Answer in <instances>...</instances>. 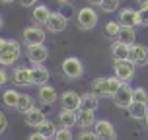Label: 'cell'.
<instances>
[{
  "label": "cell",
  "mask_w": 148,
  "mask_h": 140,
  "mask_svg": "<svg viewBox=\"0 0 148 140\" xmlns=\"http://www.w3.org/2000/svg\"><path fill=\"white\" fill-rule=\"evenodd\" d=\"M6 41H8V39H0V51L4 49V45H6Z\"/></svg>",
  "instance_id": "f35d334b"
},
{
  "label": "cell",
  "mask_w": 148,
  "mask_h": 140,
  "mask_svg": "<svg viewBox=\"0 0 148 140\" xmlns=\"http://www.w3.org/2000/svg\"><path fill=\"white\" fill-rule=\"evenodd\" d=\"M117 39L121 41V43H125V45H134L136 31H134V27H121V29H119Z\"/></svg>",
  "instance_id": "484cf974"
},
{
  "label": "cell",
  "mask_w": 148,
  "mask_h": 140,
  "mask_svg": "<svg viewBox=\"0 0 148 140\" xmlns=\"http://www.w3.org/2000/svg\"><path fill=\"white\" fill-rule=\"evenodd\" d=\"M49 78H51V74H49V70L43 64H35L31 68V86L41 88V86H45L49 82Z\"/></svg>",
  "instance_id": "4fadbf2b"
},
{
  "label": "cell",
  "mask_w": 148,
  "mask_h": 140,
  "mask_svg": "<svg viewBox=\"0 0 148 140\" xmlns=\"http://www.w3.org/2000/svg\"><path fill=\"white\" fill-rule=\"evenodd\" d=\"M6 82H8V74H6L4 68H0V86H4Z\"/></svg>",
  "instance_id": "e575fe53"
},
{
  "label": "cell",
  "mask_w": 148,
  "mask_h": 140,
  "mask_svg": "<svg viewBox=\"0 0 148 140\" xmlns=\"http://www.w3.org/2000/svg\"><path fill=\"white\" fill-rule=\"evenodd\" d=\"M144 121H146V126H148V115H146V119H144Z\"/></svg>",
  "instance_id": "ee69618b"
},
{
  "label": "cell",
  "mask_w": 148,
  "mask_h": 140,
  "mask_svg": "<svg viewBox=\"0 0 148 140\" xmlns=\"http://www.w3.org/2000/svg\"><path fill=\"white\" fill-rule=\"evenodd\" d=\"M59 123H60V126H64V128H70V126L78 125V111L62 109L59 113Z\"/></svg>",
  "instance_id": "ffe728a7"
},
{
  "label": "cell",
  "mask_w": 148,
  "mask_h": 140,
  "mask_svg": "<svg viewBox=\"0 0 148 140\" xmlns=\"http://www.w3.org/2000/svg\"><path fill=\"white\" fill-rule=\"evenodd\" d=\"M68 25V20L64 14H60V12H53L51 18L47 20V23H45V27L51 31V33H60V31H64Z\"/></svg>",
  "instance_id": "30bf717a"
},
{
  "label": "cell",
  "mask_w": 148,
  "mask_h": 140,
  "mask_svg": "<svg viewBox=\"0 0 148 140\" xmlns=\"http://www.w3.org/2000/svg\"><path fill=\"white\" fill-rule=\"evenodd\" d=\"M22 59V45L16 39H8L4 49L0 51V64L2 66H12Z\"/></svg>",
  "instance_id": "6da1fadb"
},
{
  "label": "cell",
  "mask_w": 148,
  "mask_h": 140,
  "mask_svg": "<svg viewBox=\"0 0 148 140\" xmlns=\"http://www.w3.org/2000/svg\"><path fill=\"white\" fill-rule=\"evenodd\" d=\"M57 89L53 88V86H49V84H45V86H41L39 88V92H37V99H39V103L41 105H55L57 103Z\"/></svg>",
  "instance_id": "5bb4252c"
},
{
  "label": "cell",
  "mask_w": 148,
  "mask_h": 140,
  "mask_svg": "<svg viewBox=\"0 0 148 140\" xmlns=\"http://www.w3.org/2000/svg\"><path fill=\"white\" fill-rule=\"evenodd\" d=\"M94 130H96L97 138L99 140H117V132H115V126L111 125L109 121H105V119H99L94 126Z\"/></svg>",
  "instance_id": "9c48e42d"
},
{
  "label": "cell",
  "mask_w": 148,
  "mask_h": 140,
  "mask_svg": "<svg viewBox=\"0 0 148 140\" xmlns=\"http://www.w3.org/2000/svg\"><path fill=\"white\" fill-rule=\"evenodd\" d=\"M35 2H37V0H22V6H25V8H27V6H33Z\"/></svg>",
  "instance_id": "8d00e7d4"
},
{
  "label": "cell",
  "mask_w": 148,
  "mask_h": 140,
  "mask_svg": "<svg viewBox=\"0 0 148 140\" xmlns=\"http://www.w3.org/2000/svg\"><path fill=\"white\" fill-rule=\"evenodd\" d=\"M136 2H138L140 6H148V0H136Z\"/></svg>",
  "instance_id": "ab89813d"
},
{
  "label": "cell",
  "mask_w": 148,
  "mask_h": 140,
  "mask_svg": "<svg viewBox=\"0 0 148 140\" xmlns=\"http://www.w3.org/2000/svg\"><path fill=\"white\" fill-rule=\"evenodd\" d=\"M138 18H140V25L148 27V6H142L138 10Z\"/></svg>",
  "instance_id": "d6a6232c"
},
{
  "label": "cell",
  "mask_w": 148,
  "mask_h": 140,
  "mask_svg": "<svg viewBox=\"0 0 148 140\" xmlns=\"http://www.w3.org/2000/svg\"><path fill=\"white\" fill-rule=\"evenodd\" d=\"M92 2V6H101L103 4V0H90Z\"/></svg>",
  "instance_id": "74e56055"
},
{
  "label": "cell",
  "mask_w": 148,
  "mask_h": 140,
  "mask_svg": "<svg viewBox=\"0 0 148 140\" xmlns=\"http://www.w3.org/2000/svg\"><path fill=\"white\" fill-rule=\"evenodd\" d=\"M99 107V97L94 94V92H88L82 96V109H88V111H96Z\"/></svg>",
  "instance_id": "603a6c76"
},
{
  "label": "cell",
  "mask_w": 148,
  "mask_h": 140,
  "mask_svg": "<svg viewBox=\"0 0 148 140\" xmlns=\"http://www.w3.org/2000/svg\"><path fill=\"white\" fill-rule=\"evenodd\" d=\"M111 55H113V60H129L131 59V45H125L119 39H115L111 43Z\"/></svg>",
  "instance_id": "2e32d148"
},
{
  "label": "cell",
  "mask_w": 148,
  "mask_h": 140,
  "mask_svg": "<svg viewBox=\"0 0 148 140\" xmlns=\"http://www.w3.org/2000/svg\"><path fill=\"white\" fill-rule=\"evenodd\" d=\"M33 107H35V103H33V97L27 96V94H22V96H20V101H18V107H16V109L20 111V113H23V115H25V113H27V111H31Z\"/></svg>",
  "instance_id": "4316f807"
},
{
  "label": "cell",
  "mask_w": 148,
  "mask_h": 140,
  "mask_svg": "<svg viewBox=\"0 0 148 140\" xmlns=\"http://www.w3.org/2000/svg\"><path fill=\"white\" fill-rule=\"evenodd\" d=\"M45 121H47V117H45V113L41 111V107H33L31 111H27V113H25V125H27V126L39 128Z\"/></svg>",
  "instance_id": "e0dca14e"
},
{
  "label": "cell",
  "mask_w": 148,
  "mask_h": 140,
  "mask_svg": "<svg viewBox=\"0 0 148 140\" xmlns=\"http://www.w3.org/2000/svg\"><path fill=\"white\" fill-rule=\"evenodd\" d=\"M133 94H134V89L125 82V84L121 86V89H119L117 94L113 96V101H115V105H117V107H121V109H129V107L134 103Z\"/></svg>",
  "instance_id": "52a82bcc"
},
{
  "label": "cell",
  "mask_w": 148,
  "mask_h": 140,
  "mask_svg": "<svg viewBox=\"0 0 148 140\" xmlns=\"http://www.w3.org/2000/svg\"><path fill=\"white\" fill-rule=\"evenodd\" d=\"M119 29H121L119 22H109L107 25H105V35H107V37H117Z\"/></svg>",
  "instance_id": "f1b7e54d"
},
{
  "label": "cell",
  "mask_w": 148,
  "mask_h": 140,
  "mask_svg": "<svg viewBox=\"0 0 148 140\" xmlns=\"http://www.w3.org/2000/svg\"><path fill=\"white\" fill-rule=\"evenodd\" d=\"M129 115L134 119V121H144L148 115V103H136L134 101L131 107H129Z\"/></svg>",
  "instance_id": "44dd1931"
},
{
  "label": "cell",
  "mask_w": 148,
  "mask_h": 140,
  "mask_svg": "<svg viewBox=\"0 0 148 140\" xmlns=\"http://www.w3.org/2000/svg\"><path fill=\"white\" fill-rule=\"evenodd\" d=\"M45 35L47 33L43 31L41 25H29V27H25L22 31V39L27 47H31V45H45Z\"/></svg>",
  "instance_id": "277c9868"
},
{
  "label": "cell",
  "mask_w": 148,
  "mask_h": 140,
  "mask_svg": "<svg viewBox=\"0 0 148 140\" xmlns=\"http://www.w3.org/2000/svg\"><path fill=\"white\" fill-rule=\"evenodd\" d=\"M133 99L136 101V103H148V92L144 88H134Z\"/></svg>",
  "instance_id": "83f0119b"
},
{
  "label": "cell",
  "mask_w": 148,
  "mask_h": 140,
  "mask_svg": "<svg viewBox=\"0 0 148 140\" xmlns=\"http://www.w3.org/2000/svg\"><path fill=\"white\" fill-rule=\"evenodd\" d=\"M53 140H72V130L70 128H64V126H60L59 132H57V136Z\"/></svg>",
  "instance_id": "4dcf8cb0"
},
{
  "label": "cell",
  "mask_w": 148,
  "mask_h": 140,
  "mask_svg": "<svg viewBox=\"0 0 148 140\" xmlns=\"http://www.w3.org/2000/svg\"><path fill=\"white\" fill-rule=\"evenodd\" d=\"M2 4H12V2H16V0H0Z\"/></svg>",
  "instance_id": "60d3db41"
},
{
  "label": "cell",
  "mask_w": 148,
  "mask_h": 140,
  "mask_svg": "<svg viewBox=\"0 0 148 140\" xmlns=\"http://www.w3.org/2000/svg\"><path fill=\"white\" fill-rule=\"evenodd\" d=\"M131 62L134 66H142V64H148V47L146 45H138L134 43L131 45Z\"/></svg>",
  "instance_id": "7c38bea8"
},
{
  "label": "cell",
  "mask_w": 148,
  "mask_h": 140,
  "mask_svg": "<svg viewBox=\"0 0 148 140\" xmlns=\"http://www.w3.org/2000/svg\"><path fill=\"white\" fill-rule=\"evenodd\" d=\"M27 140H47V138H45L41 132H33V134H29V136H27Z\"/></svg>",
  "instance_id": "d590c367"
},
{
  "label": "cell",
  "mask_w": 148,
  "mask_h": 140,
  "mask_svg": "<svg viewBox=\"0 0 148 140\" xmlns=\"http://www.w3.org/2000/svg\"><path fill=\"white\" fill-rule=\"evenodd\" d=\"M76 22H78V25H80V29H86V31L94 29V27L97 25V12L92 6L82 8V10H78Z\"/></svg>",
  "instance_id": "3957f363"
},
{
  "label": "cell",
  "mask_w": 148,
  "mask_h": 140,
  "mask_svg": "<svg viewBox=\"0 0 148 140\" xmlns=\"http://www.w3.org/2000/svg\"><path fill=\"white\" fill-rule=\"evenodd\" d=\"M12 82L16 86H31V68L16 66L12 72Z\"/></svg>",
  "instance_id": "9a60e30c"
},
{
  "label": "cell",
  "mask_w": 148,
  "mask_h": 140,
  "mask_svg": "<svg viewBox=\"0 0 148 140\" xmlns=\"http://www.w3.org/2000/svg\"><path fill=\"white\" fill-rule=\"evenodd\" d=\"M113 76L121 82H129L134 76V64L131 60H113Z\"/></svg>",
  "instance_id": "5b68a950"
},
{
  "label": "cell",
  "mask_w": 148,
  "mask_h": 140,
  "mask_svg": "<svg viewBox=\"0 0 148 140\" xmlns=\"http://www.w3.org/2000/svg\"><path fill=\"white\" fill-rule=\"evenodd\" d=\"M6 126H8V119H6V115L0 111V134L6 130Z\"/></svg>",
  "instance_id": "836d02e7"
},
{
  "label": "cell",
  "mask_w": 148,
  "mask_h": 140,
  "mask_svg": "<svg viewBox=\"0 0 148 140\" xmlns=\"http://www.w3.org/2000/svg\"><path fill=\"white\" fill-rule=\"evenodd\" d=\"M37 132H41L47 140H53L55 136H57V132H59V128H57V125H55L53 121H49V119H47L43 125L37 128Z\"/></svg>",
  "instance_id": "d4e9b609"
},
{
  "label": "cell",
  "mask_w": 148,
  "mask_h": 140,
  "mask_svg": "<svg viewBox=\"0 0 148 140\" xmlns=\"http://www.w3.org/2000/svg\"><path fill=\"white\" fill-rule=\"evenodd\" d=\"M20 92L18 89H4V94H2V101H4V105L6 107H10V109H16L18 107V101H20Z\"/></svg>",
  "instance_id": "7402d4cb"
},
{
  "label": "cell",
  "mask_w": 148,
  "mask_h": 140,
  "mask_svg": "<svg viewBox=\"0 0 148 140\" xmlns=\"http://www.w3.org/2000/svg\"><path fill=\"white\" fill-rule=\"evenodd\" d=\"M60 107L66 111H80L82 109V96L72 89H66L60 94Z\"/></svg>",
  "instance_id": "8992f818"
},
{
  "label": "cell",
  "mask_w": 148,
  "mask_h": 140,
  "mask_svg": "<svg viewBox=\"0 0 148 140\" xmlns=\"http://www.w3.org/2000/svg\"><path fill=\"white\" fill-rule=\"evenodd\" d=\"M97 119H96V111H88V109H80L78 111V126L82 130H88L90 126H96Z\"/></svg>",
  "instance_id": "d6986e66"
},
{
  "label": "cell",
  "mask_w": 148,
  "mask_h": 140,
  "mask_svg": "<svg viewBox=\"0 0 148 140\" xmlns=\"http://www.w3.org/2000/svg\"><path fill=\"white\" fill-rule=\"evenodd\" d=\"M119 25L121 27H136V25H140L138 12H134L133 8H123L119 12Z\"/></svg>",
  "instance_id": "8fae6325"
},
{
  "label": "cell",
  "mask_w": 148,
  "mask_h": 140,
  "mask_svg": "<svg viewBox=\"0 0 148 140\" xmlns=\"http://www.w3.org/2000/svg\"><path fill=\"white\" fill-rule=\"evenodd\" d=\"M92 92L97 97H111V88H109V76L107 78H96L92 84Z\"/></svg>",
  "instance_id": "ac0fdd59"
},
{
  "label": "cell",
  "mask_w": 148,
  "mask_h": 140,
  "mask_svg": "<svg viewBox=\"0 0 148 140\" xmlns=\"http://www.w3.org/2000/svg\"><path fill=\"white\" fill-rule=\"evenodd\" d=\"M76 140H99V138H97L96 130H90V128H88V130H82Z\"/></svg>",
  "instance_id": "1f68e13d"
},
{
  "label": "cell",
  "mask_w": 148,
  "mask_h": 140,
  "mask_svg": "<svg viewBox=\"0 0 148 140\" xmlns=\"http://www.w3.org/2000/svg\"><path fill=\"white\" fill-rule=\"evenodd\" d=\"M2 27H4V18L0 16V29H2Z\"/></svg>",
  "instance_id": "b9f144b4"
},
{
  "label": "cell",
  "mask_w": 148,
  "mask_h": 140,
  "mask_svg": "<svg viewBox=\"0 0 148 140\" xmlns=\"http://www.w3.org/2000/svg\"><path fill=\"white\" fill-rule=\"evenodd\" d=\"M99 8H101L103 12H107V14H111V12H115L119 8V0H103V4Z\"/></svg>",
  "instance_id": "f546056e"
},
{
  "label": "cell",
  "mask_w": 148,
  "mask_h": 140,
  "mask_svg": "<svg viewBox=\"0 0 148 140\" xmlns=\"http://www.w3.org/2000/svg\"><path fill=\"white\" fill-rule=\"evenodd\" d=\"M25 55H27V60L31 64H43L49 59V49L45 45H31V47H27Z\"/></svg>",
  "instance_id": "ba28073f"
},
{
  "label": "cell",
  "mask_w": 148,
  "mask_h": 140,
  "mask_svg": "<svg viewBox=\"0 0 148 140\" xmlns=\"http://www.w3.org/2000/svg\"><path fill=\"white\" fill-rule=\"evenodd\" d=\"M57 2H60V4H66V2H70V0H57Z\"/></svg>",
  "instance_id": "7bdbcfd3"
},
{
  "label": "cell",
  "mask_w": 148,
  "mask_h": 140,
  "mask_svg": "<svg viewBox=\"0 0 148 140\" xmlns=\"http://www.w3.org/2000/svg\"><path fill=\"white\" fill-rule=\"evenodd\" d=\"M51 14H53V12L47 6H43V4L33 8V20H35V23H41V25L47 23V20L51 18Z\"/></svg>",
  "instance_id": "cb8c5ba5"
},
{
  "label": "cell",
  "mask_w": 148,
  "mask_h": 140,
  "mask_svg": "<svg viewBox=\"0 0 148 140\" xmlns=\"http://www.w3.org/2000/svg\"><path fill=\"white\" fill-rule=\"evenodd\" d=\"M60 66H62V74L68 80H78L84 74V64H82V60L78 57H66Z\"/></svg>",
  "instance_id": "7a4b0ae2"
}]
</instances>
